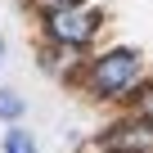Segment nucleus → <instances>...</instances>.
<instances>
[{
  "instance_id": "6",
  "label": "nucleus",
  "mask_w": 153,
  "mask_h": 153,
  "mask_svg": "<svg viewBox=\"0 0 153 153\" xmlns=\"http://www.w3.org/2000/svg\"><path fill=\"white\" fill-rule=\"evenodd\" d=\"M36 5H41L45 18H50V14H63V9H81V0H36Z\"/></svg>"
},
{
  "instance_id": "5",
  "label": "nucleus",
  "mask_w": 153,
  "mask_h": 153,
  "mask_svg": "<svg viewBox=\"0 0 153 153\" xmlns=\"http://www.w3.org/2000/svg\"><path fill=\"white\" fill-rule=\"evenodd\" d=\"M5 153H36V140H32L23 126H14V131L5 135Z\"/></svg>"
},
{
  "instance_id": "8",
  "label": "nucleus",
  "mask_w": 153,
  "mask_h": 153,
  "mask_svg": "<svg viewBox=\"0 0 153 153\" xmlns=\"http://www.w3.org/2000/svg\"><path fill=\"white\" fill-rule=\"evenodd\" d=\"M0 63H5V41H0Z\"/></svg>"
},
{
  "instance_id": "7",
  "label": "nucleus",
  "mask_w": 153,
  "mask_h": 153,
  "mask_svg": "<svg viewBox=\"0 0 153 153\" xmlns=\"http://www.w3.org/2000/svg\"><path fill=\"white\" fill-rule=\"evenodd\" d=\"M140 117H149V122H153V86L140 95Z\"/></svg>"
},
{
  "instance_id": "2",
  "label": "nucleus",
  "mask_w": 153,
  "mask_h": 153,
  "mask_svg": "<svg viewBox=\"0 0 153 153\" xmlns=\"http://www.w3.org/2000/svg\"><path fill=\"white\" fill-rule=\"evenodd\" d=\"M45 27H50V36H54L59 45L81 50V45H90V36H95V27H99V14H95V9H63V14H50Z\"/></svg>"
},
{
  "instance_id": "1",
  "label": "nucleus",
  "mask_w": 153,
  "mask_h": 153,
  "mask_svg": "<svg viewBox=\"0 0 153 153\" xmlns=\"http://www.w3.org/2000/svg\"><path fill=\"white\" fill-rule=\"evenodd\" d=\"M140 81V54L135 50H108L90 63V90L104 99H122L131 95Z\"/></svg>"
},
{
  "instance_id": "3",
  "label": "nucleus",
  "mask_w": 153,
  "mask_h": 153,
  "mask_svg": "<svg viewBox=\"0 0 153 153\" xmlns=\"http://www.w3.org/2000/svg\"><path fill=\"white\" fill-rule=\"evenodd\" d=\"M108 149H117V153H149V149H153V122H149V117L122 122V126L108 135Z\"/></svg>"
},
{
  "instance_id": "4",
  "label": "nucleus",
  "mask_w": 153,
  "mask_h": 153,
  "mask_svg": "<svg viewBox=\"0 0 153 153\" xmlns=\"http://www.w3.org/2000/svg\"><path fill=\"white\" fill-rule=\"evenodd\" d=\"M23 117V95L18 90H0V122H18Z\"/></svg>"
}]
</instances>
